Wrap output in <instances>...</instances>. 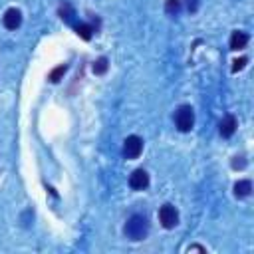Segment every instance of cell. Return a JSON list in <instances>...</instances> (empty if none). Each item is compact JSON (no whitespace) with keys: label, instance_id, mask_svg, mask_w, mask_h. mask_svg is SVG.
I'll list each match as a JSON object with an SVG mask.
<instances>
[{"label":"cell","instance_id":"obj_11","mask_svg":"<svg viewBox=\"0 0 254 254\" xmlns=\"http://www.w3.org/2000/svg\"><path fill=\"white\" fill-rule=\"evenodd\" d=\"M60 16H62V20H65L67 24H75V22H73L75 12H73V8H71L67 2H64V4H62V8H60Z\"/></svg>","mask_w":254,"mask_h":254},{"label":"cell","instance_id":"obj_14","mask_svg":"<svg viewBox=\"0 0 254 254\" xmlns=\"http://www.w3.org/2000/svg\"><path fill=\"white\" fill-rule=\"evenodd\" d=\"M179 10H181V0H167V2H165V12H167L169 16L179 14Z\"/></svg>","mask_w":254,"mask_h":254},{"label":"cell","instance_id":"obj_5","mask_svg":"<svg viewBox=\"0 0 254 254\" xmlns=\"http://www.w3.org/2000/svg\"><path fill=\"white\" fill-rule=\"evenodd\" d=\"M129 187H131L133 190H143V189H147V187H149V175H147V171H145V169H135V171L131 173V177H129Z\"/></svg>","mask_w":254,"mask_h":254},{"label":"cell","instance_id":"obj_16","mask_svg":"<svg viewBox=\"0 0 254 254\" xmlns=\"http://www.w3.org/2000/svg\"><path fill=\"white\" fill-rule=\"evenodd\" d=\"M187 8H189L190 12H196V8H198V0H187Z\"/></svg>","mask_w":254,"mask_h":254},{"label":"cell","instance_id":"obj_10","mask_svg":"<svg viewBox=\"0 0 254 254\" xmlns=\"http://www.w3.org/2000/svg\"><path fill=\"white\" fill-rule=\"evenodd\" d=\"M73 28H75V32H77L79 38H83V40H91V36H93V28H91L89 24L79 22V24H73Z\"/></svg>","mask_w":254,"mask_h":254},{"label":"cell","instance_id":"obj_1","mask_svg":"<svg viewBox=\"0 0 254 254\" xmlns=\"http://www.w3.org/2000/svg\"><path fill=\"white\" fill-rule=\"evenodd\" d=\"M149 232V220L143 214H131L125 224V236L129 240H143Z\"/></svg>","mask_w":254,"mask_h":254},{"label":"cell","instance_id":"obj_7","mask_svg":"<svg viewBox=\"0 0 254 254\" xmlns=\"http://www.w3.org/2000/svg\"><path fill=\"white\" fill-rule=\"evenodd\" d=\"M236 127H238L236 117L228 113V115H224V117H222V121H220V125H218V131H220V135H222V137H232V135H234V131H236Z\"/></svg>","mask_w":254,"mask_h":254},{"label":"cell","instance_id":"obj_9","mask_svg":"<svg viewBox=\"0 0 254 254\" xmlns=\"http://www.w3.org/2000/svg\"><path fill=\"white\" fill-rule=\"evenodd\" d=\"M250 192H252V183L248 179H242L234 185V196L236 198H246Z\"/></svg>","mask_w":254,"mask_h":254},{"label":"cell","instance_id":"obj_2","mask_svg":"<svg viewBox=\"0 0 254 254\" xmlns=\"http://www.w3.org/2000/svg\"><path fill=\"white\" fill-rule=\"evenodd\" d=\"M175 125L183 133H187V131L192 129V125H194V111H192L190 105H181L177 109V113H175Z\"/></svg>","mask_w":254,"mask_h":254},{"label":"cell","instance_id":"obj_13","mask_svg":"<svg viewBox=\"0 0 254 254\" xmlns=\"http://www.w3.org/2000/svg\"><path fill=\"white\" fill-rule=\"evenodd\" d=\"M107 67H109L107 58H97V60H95V64H93V73L101 75V73H105V71H107Z\"/></svg>","mask_w":254,"mask_h":254},{"label":"cell","instance_id":"obj_15","mask_svg":"<svg viewBox=\"0 0 254 254\" xmlns=\"http://www.w3.org/2000/svg\"><path fill=\"white\" fill-rule=\"evenodd\" d=\"M246 62H248V58H240V60H234V62H232V64H234V65H232V71H240V69L246 65Z\"/></svg>","mask_w":254,"mask_h":254},{"label":"cell","instance_id":"obj_8","mask_svg":"<svg viewBox=\"0 0 254 254\" xmlns=\"http://www.w3.org/2000/svg\"><path fill=\"white\" fill-rule=\"evenodd\" d=\"M246 44H248V34H246V32H240V30L232 32V36H230V50L238 52V50H242Z\"/></svg>","mask_w":254,"mask_h":254},{"label":"cell","instance_id":"obj_3","mask_svg":"<svg viewBox=\"0 0 254 254\" xmlns=\"http://www.w3.org/2000/svg\"><path fill=\"white\" fill-rule=\"evenodd\" d=\"M143 151V139L137 137V135H129L125 141H123V155L125 159H137Z\"/></svg>","mask_w":254,"mask_h":254},{"label":"cell","instance_id":"obj_12","mask_svg":"<svg viewBox=\"0 0 254 254\" xmlns=\"http://www.w3.org/2000/svg\"><path fill=\"white\" fill-rule=\"evenodd\" d=\"M67 71V65L65 64H62V65H58V67H54L52 71H50V75H48V79L52 81V83H58L62 77H64V73Z\"/></svg>","mask_w":254,"mask_h":254},{"label":"cell","instance_id":"obj_6","mask_svg":"<svg viewBox=\"0 0 254 254\" xmlns=\"http://www.w3.org/2000/svg\"><path fill=\"white\" fill-rule=\"evenodd\" d=\"M2 24H4V28H8V30H16V28L22 24V14H20V10H18V8H8V10L4 12V16H2Z\"/></svg>","mask_w":254,"mask_h":254},{"label":"cell","instance_id":"obj_4","mask_svg":"<svg viewBox=\"0 0 254 254\" xmlns=\"http://www.w3.org/2000/svg\"><path fill=\"white\" fill-rule=\"evenodd\" d=\"M159 220H161V224L165 228H175L179 224V212H177V208L173 204H169V202L163 204L159 208Z\"/></svg>","mask_w":254,"mask_h":254}]
</instances>
